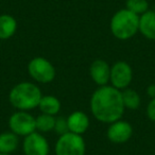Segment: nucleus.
<instances>
[{
	"label": "nucleus",
	"mask_w": 155,
	"mask_h": 155,
	"mask_svg": "<svg viewBox=\"0 0 155 155\" xmlns=\"http://www.w3.org/2000/svg\"><path fill=\"white\" fill-rule=\"evenodd\" d=\"M29 74L33 80L38 83H50L55 77V69L53 65L44 58H34L29 62Z\"/></svg>",
	"instance_id": "5"
},
{
	"label": "nucleus",
	"mask_w": 155,
	"mask_h": 155,
	"mask_svg": "<svg viewBox=\"0 0 155 155\" xmlns=\"http://www.w3.org/2000/svg\"><path fill=\"white\" fill-rule=\"evenodd\" d=\"M132 125L123 120H117L110 123L107 129V138L114 143H124L132 137Z\"/></svg>",
	"instance_id": "9"
},
{
	"label": "nucleus",
	"mask_w": 155,
	"mask_h": 155,
	"mask_svg": "<svg viewBox=\"0 0 155 155\" xmlns=\"http://www.w3.org/2000/svg\"><path fill=\"white\" fill-rule=\"evenodd\" d=\"M22 150L25 155H48L49 143L41 133L33 132L25 137Z\"/></svg>",
	"instance_id": "8"
},
{
	"label": "nucleus",
	"mask_w": 155,
	"mask_h": 155,
	"mask_svg": "<svg viewBox=\"0 0 155 155\" xmlns=\"http://www.w3.org/2000/svg\"><path fill=\"white\" fill-rule=\"evenodd\" d=\"M122 101L124 104L125 108L129 110H137L140 106V97L138 95L137 91H135L134 89H127L125 88L124 91L122 93Z\"/></svg>",
	"instance_id": "16"
},
{
	"label": "nucleus",
	"mask_w": 155,
	"mask_h": 155,
	"mask_svg": "<svg viewBox=\"0 0 155 155\" xmlns=\"http://www.w3.org/2000/svg\"><path fill=\"white\" fill-rule=\"evenodd\" d=\"M125 5H127L125 9L137 14V15L139 14L142 15L149 10V2L147 0H127Z\"/></svg>",
	"instance_id": "18"
},
{
	"label": "nucleus",
	"mask_w": 155,
	"mask_h": 155,
	"mask_svg": "<svg viewBox=\"0 0 155 155\" xmlns=\"http://www.w3.org/2000/svg\"><path fill=\"white\" fill-rule=\"evenodd\" d=\"M35 124H36L37 131H39L41 133H48V132L54 130L55 118L51 115L41 114L35 119Z\"/></svg>",
	"instance_id": "17"
},
{
	"label": "nucleus",
	"mask_w": 155,
	"mask_h": 155,
	"mask_svg": "<svg viewBox=\"0 0 155 155\" xmlns=\"http://www.w3.org/2000/svg\"><path fill=\"white\" fill-rule=\"evenodd\" d=\"M18 136L13 132H5L0 134V153H10L17 149Z\"/></svg>",
	"instance_id": "15"
},
{
	"label": "nucleus",
	"mask_w": 155,
	"mask_h": 155,
	"mask_svg": "<svg viewBox=\"0 0 155 155\" xmlns=\"http://www.w3.org/2000/svg\"><path fill=\"white\" fill-rule=\"evenodd\" d=\"M86 144L82 135L68 133L61 135L55 143V155H85Z\"/></svg>",
	"instance_id": "4"
},
{
	"label": "nucleus",
	"mask_w": 155,
	"mask_h": 155,
	"mask_svg": "<svg viewBox=\"0 0 155 155\" xmlns=\"http://www.w3.org/2000/svg\"><path fill=\"white\" fill-rule=\"evenodd\" d=\"M147 93H148L149 97H151L152 99L155 98V84H151L150 86L147 88Z\"/></svg>",
	"instance_id": "21"
},
{
	"label": "nucleus",
	"mask_w": 155,
	"mask_h": 155,
	"mask_svg": "<svg viewBox=\"0 0 155 155\" xmlns=\"http://www.w3.org/2000/svg\"><path fill=\"white\" fill-rule=\"evenodd\" d=\"M67 123H68V129L70 133L82 135L88 129L89 118L84 112L77 110L69 115V117L67 118Z\"/></svg>",
	"instance_id": "11"
},
{
	"label": "nucleus",
	"mask_w": 155,
	"mask_h": 155,
	"mask_svg": "<svg viewBox=\"0 0 155 155\" xmlns=\"http://www.w3.org/2000/svg\"><path fill=\"white\" fill-rule=\"evenodd\" d=\"M9 127L14 134H16L17 136H25V137L30 135L36 130L35 118L26 110L14 113L9 119Z\"/></svg>",
	"instance_id": "6"
},
{
	"label": "nucleus",
	"mask_w": 155,
	"mask_h": 155,
	"mask_svg": "<svg viewBox=\"0 0 155 155\" xmlns=\"http://www.w3.org/2000/svg\"><path fill=\"white\" fill-rule=\"evenodd\" d=\"M147 115H148L149 119L153 122H155V98H153L148 104L147 107Z\"/></svg>",
	"instance_id": "20"
},
{
	"label": "nucleus",
	"mask_w": 155,
	"mask_h": 155,
	"mask_svg": "<svg viewBox=\"0 0 155 155\" xmlns=\"http://www.w3.org/2000/svg\"><path fill=\"white\" fill-rule=\"evenodd\" d=\"M38 107L43 114L55 116L61 110V102L54 96H43Z\"/></svg>",
	"instance_id": "14"
},
{
	"label": "nucleus",
	"mask_w": 155,
	"mask_h": 155,
	"mask_svg": "<svg viewBox=\"0 0 155 155\" xmlns=\"http://www.w3.org/2000/svg\"><path fill=\"white\" fill-rule=\"evenodd\" d=\"M54 131L58 134V135H64V134L68 133V123H67V118L64 117H58L55 119V124H54Z\"/></svg>",
	"instance_id": "19"
},
{
	"label": "nucleus",
	"mask_w": 155,
	"mask_h": 155,
	"mask_svg": "<svg viewBox=\"0 0 155 155\" xmlns=\"http://www.w3.org/2000/svg\"><path fill=\"white\" fill-rule=\"evenodd\" d=\"M43 97L37 85L31 82H21L11 89L10 103L19 110H30L37 107Z\"/></svg>",
	"instance_id": "2"
},
{
	"label": "nucleus",
	"mask_w": 155,
	"mask_h": 155,
	"mask_svg": "<svg viewBox=\"0 0 155 155\" xmlns=\"http://www.w3.org/2000/svg\"><path fill=\"white\" fill-rule=\"evenodd\" d=\"M17 29V21L11 15H0V39H8L12 37Z\"/></svg>",
	"instance_id": "13"
},
{
	"label": "nucleus",
	"mask_w": 155,
	"mask_h": 155,
	"mask_svg": "<svg viewBox=\"0 0 155 155\" xmlns=\"http://www.w3.org/2000/svg\"><path fill=\"white\" fill-rule=\"evenodd\" d=\"M124 110L122 93L114 86H100L91 98V110L100 122L113 123L120 120Z\"/></svg>",
	"instance_id": "1"
},
{
	"label": "nucleus",
	"mask_w": 155,
	"mask_h": 155,
	"mask_svg": "<svg viewBox=\"0 0 155 155\" xmlns=\"http://www.w3.org/2000/svg\"><path fill=\"white\" fill-rule=\"evenodd\" d=\"M133 79V71L132 68L127 62L119 61L115 63L110 68V81L112 86L117 89H125L132 82Z\"/></svg>",
	"instance_id": "7"
},
{
	"label": "nucleus",
	"mask_w": 155,
	"mask_h": 155,
	"mask_svg": "<svg viewBox=\"0 0 155 155\" xmlns=\"http://www.w3.org/2000/svg\"><path fill=\"white\" fill-rule=\"evenodd\" d=\"M91 80L99 86H104L110 82V67L105 61L96 60L91 65Z\"/></svg>",
	"instance_id": "10"
},
{
	"label": "nucleus",
	"mask_w": 155,
	"mask_h": 155,
	"mask_svg": "<svg viewBox=\"0 0 155 155\" xmlns=\"http://www.w3.org/2000/svg\"><path fill=\"white\" fill-rule=\"evenodd\" d=\"M0 155H11L10 153H0Z\"/></svg>",
	"instance_id": "22"
},
{
	"label": "nucleus",
	"mask_w": 155,
	"mask_h": 155,
	"mask_svg": "<svg viewBox=\"0 0 155 155\" xmlns=\"http://www.w3.org/2000/svg\"><path fill=\"white\" fill-rule=\"evenodd\" d=\"M139 31L146 38L155 41V11L148 10L140 16Z\"/></svg>",
	"instance_id": "12"
},
{
	"label": "nucleus",
	"mask_w": 155,
	"mask_h": 155,
	"mask_svg": "<svg viewBox=\"0 0 155 155\" xmlns=\"http://www.w3.org/2000/svg\"><path fill=\"white\" fill-rule=\"evenodd\" d=\"M110 31L121 41L131 38L139 31V17L127 9L119 10L110 20Z\"/></svg>",
	"instance_id": "3"
}]
</instances>
